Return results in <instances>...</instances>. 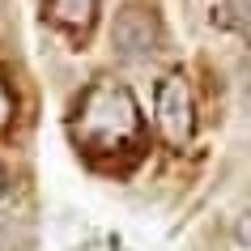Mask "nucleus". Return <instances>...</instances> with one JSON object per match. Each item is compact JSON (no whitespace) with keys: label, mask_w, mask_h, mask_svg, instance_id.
Segmentation results:
<instances>
[{"label":"nucleus","mask_w":251,"mask_h":251,"mask_svg":"<svg viewBox=\"0 0 251 251\" xmlns=\"http://www.w3.org/2000/svg\"><path fill=\"white\" fill-rule=\"evenodd\" d=\"M77 136L90 145V153L132 145L136 136H141V111H136L132 94L124 90V85H94L81 98Z\"/></svg>","instance_id":"obj_1"},{"label":"nucleus","mask_w":251,"mask_h":251,"mask_svg":"<svg viewBox=\"0 0 251 251\" xmlns=\"http://www.w3.org/2000/svg\"><path fill=\"white\" fill-rule=\"evenodd\" d=\"M0 196H4V171H0Z\"/></svg>","instance_id":"obj_8"},{"label":"nucleus","mask_w":251,"mask_h":251,"mask_svg":"<svg viewBox=\"0 0 251 251\" xmlns=\"http://www.w3.org/2000/svg\"><path fill=\"white\" fill-rule=\"evenodd\" d=\"M234 13L243 17V22H247V26H251V0H234Z\"/></svg>","instance_id":"obj_7"},{"label":"nucleus","mask_w":251,"mask_h":251,"mask_svg":"<svg viewBox=\"0 0 251 251\" xmlns=\"http://www.w3.org/2000/svg\"><path fill=\"white\" fill-rule=\"evenodd\" d=\"M9 115H13V98H9V85H4V77H0V128L9 124Z\"/></svg>","instance_id":"obj_5"},{"label":"nucleus","mask_w":251,"mask_h":251,"mask_svg":"<svg viewBox=\"0 0 251 251\" xmlns=\"http://www.w3.org/2000/svg\"><path fill=\"white\" fill-rule=\"evenodd\" d=\"M98 17V0H47V22H55L68 34H90Z\"/></svg>","instance_id":"obj_4"},{"label":"nucleus","mask_w":251,"mask_h":251,"mask_svg":"<svg viewBox=\"0 0 251 251\" xmlns=\"http://www.w3.org/2000/svg\"><path fill=\"white\" fill-rule=\"evenodd\" d=\"M153 119H158V132L166 136V145L183 149L196 132V111H192V90L179 73L158 81V102H153Z\"/></svg>","instance_id":"obj_2"},{"label":"nucleus","mask_w":251,"mask_h":251,"mask_svg":"<svg viewBox=\"0 0 251 251\" xmlns=\"http://www.w3.org/2000/svg\"><path fill=\"white\" fill-rule=\"evenodd\" d=\"M234 234H238V243H247V247H251V213H243V217L234 222Z\"/></svg>","instance_id":"obj_6"},{"label":"nucleus","mask_w":251,"mask_h":251,"mask_svg":"<svg viewBox=\"0 0 251 251\" xmlns=\"http://www.w3.org/2000/svg\"><path fill=\"white\" fill-rule=\"evenodd\" d=\"M111 39H115V47L124 55H149V51H153V43H158V17L149 13L145 4L128 0V4L115 13Z\"/></svg>","instance_id":"obj_3"}]
</instances>
